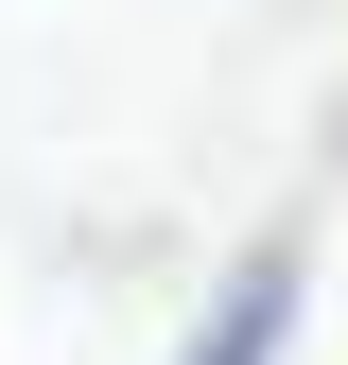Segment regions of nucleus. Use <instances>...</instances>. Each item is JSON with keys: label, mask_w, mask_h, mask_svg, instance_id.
Segmentation results:
<instances>
[{"label": "nucleus", "mask_w": 348, "mask_h": 365, "mask_svg": "<svg viewBox=\"0 0 348 365\" xmlns=\"http://www.w3.org/2000/svg\"><path fill=\"white\" fill-rule=\"evenodd\" d=\"M174 365H296V244H244L227 279H209V313H192Z\"/></svg>", "instance_id": "f257e3e1"}]
</instances>
